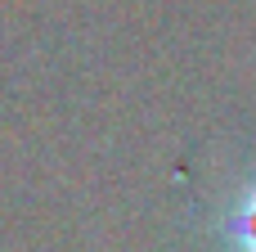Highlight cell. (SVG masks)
Wrapping results in <instances>:
<instances>
[{"label":"cell","mask_w":256,"mask_h":252,"mask_svg":"<svg viewBox=\"0 0 256 252\" xmlns=\"http://www.w3.org/2000/svg\"><path fill=\"white\" fill-rule=\"evenodd\" d=\"M225 243L230 252H256V185L238 194V203L225 216Z\"/></svg>","instance_id":"cell-1"}]
</instances>
